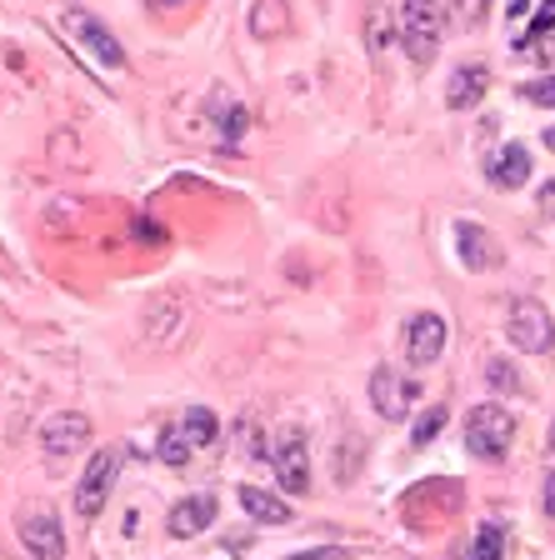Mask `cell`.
I'll use <instances>...</instances> for the list:
<instances>
[{"mask_svg": "<svg viewBox=\"0 0 555 560\" xmlns=\"http://www.w3.org/2000/svg\"><path fill=\"white\" fill-rule=\"evenodd\" d=\"M220 130H226V140H235V136H241V130H245V110H241V105H220Z\"/></svg>", "mask_w": 555, "mask_h": 560, "instance_id": "7402d4cb", "label": "cell"}, {"mask_svg": "<svg viewBox=\"0 0 555 560\" xmlns=\"http://www.w3.org/2000/svg\"><path fill=\"white\" fill-rule=\"evenodd\" d=\"M440 35H446V5L440 0H405L401 5V46L416 66H430L440 56Z\"/></svg>", "mask_w": 555, "mask_h": 560, "instance_id": "3957f363", "label": "cell"}, {"mask_svg": "<svg viewBox=\"0 0 555 560\" xmlns=\"http://www.w3.org/2000/svg\"><path fill=\"white\" fill-rule=\"evenodd\" d=\"M440 425H446V406H430L426 416L416 420V445H426V441H436L440 435Z\"/></svg>", "mask_w": 555, "mask_h": 560, "instance_id": "ffe728a7", "label": "cell"}, {"mask_svg": "<svg viewBox=\"0 0 555 560\" xmlns=\"http://www.w3.org/2000/svg\"><path fill=\"white\" fill-rule=\"evenodd\" d=\"M280 31H286V5H280V0H261L251 11V35L266 40V35H280Z\"/></svg>", "mask_w": 555, "mask_h": 560, "instance_id": "e0dca14e", "label": "cell"}, {"mask_svg": "<svg viewBox=\"0 0 555 560\" xmlns=\"http://www.w3.org/2000/svg\"><path fill=\"white\" fill-rule=\"evenodd\" d=\"M21 540L35 560H66V530H60L56 515H31V521H21Z\"/></svg>", "mask_w": 555, "mask_h": 560, "instance_id": "8fae6325", "label": "cell"}, {"mask_svg": "<svg viewBox=\"0 0 555 560\" xmlns=\"http://www.w3.org/2000/svg\"><path fill=\"white\" fill-rule=\"evenodd\" d=\"M440 350H446V320L436 311L411 315V326H405V355H411V365H436Z\"/></svg>", "mask_w": 555, "mask_h": 560, "instance_id": "52a82bcc", "label": "cell"}, {"mask_svg": "<svg viewBox=\"0 0 555 560\" xmlns=\"http://www.w3.org/2000/svg\"><path fill=\"white\" fill-rule=\"evenodd\" d=\"M545 151H555V126H551V130H545Z\"/></svg>", "mask_w": 555, "mask_h": 560, "instance_id": "83f0119b", "label": "cell"}, {"mask_svg": "<svg viewBox=\"0 0 555 560\" xmlns=\"http://www.w3.org/2000/svg\"><path fill=\"white\" fill-rule=\"evenodd\" d=\"M290 560H346L340 546H325V550H305V556H290Z\"/></svg>", "mask_w": 555, "mask_h": 560, "instance_id": "d4e9b609", "label": "cell"}, {"mask_svg": "<svg viewBox=\"0 0 555 560\" xmlns=\"http://www.w3.org/2000/svg\"><path fill=\"white\" fill-rule=\"evenodd\" d=\"M490 186H500V190H521L525 180H531V155H525V145H500L496 155H490Z\"/></svg>", "mask_w": 555, "mask_h": 560, "instance_id": "7c38bea8", "label": "cell"}, {"mask_svg": "<svg viewBox=\"0 0 555 560\" xmlns=\"http://www.w3.org/2000/svg\"><path fill=\"white\" fill-rule=\"evenodd\" d=\"M151 5H161V11H171V5H181V0H151Z\"/></svg>", "mask_w": 555, "mask_h": 560, "instance_id": "f1b7e54d", "label": "cell"}, {"mask_svg": "<svg viewBox=\"0 0 555 560\" xmlns=\"http://www.w3.org/2000/svg\"><path fill=\"white\" fill-rule=\"evenodd\" d=\"M210 521H216V495H190V501H181L171 511V536L190 540V536H200Z\"/></svg>", "mask_w": 555, "mask_h": 560, "instance_id": "9a60e30c", "label": "cell"}, {"mask_svg": "<svg viewBox=\"0 0 555 560\" xmlns=\"http://www.w3.org/2000/svg\"><path fill=\"white\" fill-rule=\"evenodd\" d=\"M506 330H510V340H516L521 350H531V355H545V350L555 346L551 311H545L541 301H516V305H510Z\"/></svg>", "mask_w": 555, "mask_h": 560, "instance_id": "5b68a950", "label": "cell"}, {"mask_svg": "<svg viewBox=\"0 0 555 560\" xmlns=\"http://www.w3.org/2000/svg\"><path fill=\"white\" fill-rule=\"evenodd\" d=\"M60 31H66V40L81 50L95 70H126V50H120V40L105 31L85 5H66V11H60Z\"/></svg>", "mask_w": 555, "mask_h": 560, "instance_id": "6da1fadb", "label": "cell"}, {"mask_svg": "<svg viewBox=\"0 0 555 560\" xmlns=\"http://www.w3.org/2000/svg\"><path fill=\"white\" fill-rule=\"evenodd\" d=\"M506 556V530L500 525H481V536H475V560H500Z\"/></svg>", "mask_w": 555, "mask_h": 560, "instance_id": "d6986e66", "label": "cell"}, {"mask_svg": "<svg viewBox=\"0 0 555 560\" xmlns=\"http://www.w3.org/2000/svg\"><path fill=\"white\" fill-rule=\"evenodd\" d=\"M370 400H375V410L385 420H401L405 410L416 406V381H405L395 365H381V371L370 375Z\"/></svg>", "mask_w": 555, "mask_h": 560, "instance_id": "ba28073f", "label": "cell"}, {"mask_svg": "<svg viewBox=\"0 0 555 560\" xmlns=\"http://www.w3.org/2000/svg\"><path fill=\"white\" fill-rule=\"evenodd\" d=\"M116 470H120L116 451H95L91 455V466H85L81 486H76V511H81L85 521L105 511V495H111V486H116Z\"/></svg>", "mask_w": 555, "mask_h": 560, "instance_id": "8992f818", "label": "cell"}, {"mask_svg": "<svg viewBox=\"0 0 555 560\" xmlns=\"http://www.w3.org/2000/svg\"><path fill=\"white\" fill-rule=\"evenodd\" d=\"M455 250H461L465 270H490V266L500 260V250H496V241H490V231H481V225H471V221L455 225Z\"/></svg>", "mask_w": 555, "mask_h": 560, "instance_id": "4fadbf2b", "label": "cell"}, {"mask_svg": "<svg viewBox=\"0 0 555 560\" xmlns=\"http://www.w3.org/2000/svg\"><path fill=\"white\" fill-rule=\"evenodd\" d=\"M551 455H555V425H551Z\"/></svg>", "mask_w": 555, "mask_h": 560, "instance_id": "f546056e", "label": "cell"}, {"mask_svg": "<svg viewBox=\"0 0 555 560\" xmlns=\"http://www.w3.org/2000/svg\"><path fill=\"white\" fill-rule=\"evenodd\" d=\"M216 435H220V420L210 416L206 406H185V416L181 420H171L161 431V460L165 466H190L206 445H216Z\"/></svg>", "mask_w": 555, "mask_h": 560, "instance_id": "7a4b0ae2", "label": "cell"}, {"mask_svg": "<svg viewBox=\"0 0 555 560\" xmlns=\"http://www.w3.org/2000/svg\"><path fill=\"white\" fill-rule=\"evenodd\" d=\"M391 35H395V25H391V15L375 5V11H366V40H370V50L381 56L385 46H391Z\"/></svg>", "mask_w": 555, "mask_h": 560, "instance_id": "ac0fdd59", "label": "cell"}, {"mask_svg": "<svg viewBox=\"0 0 555 560\" xmlns=\"http://www.w3.org/2000/svg\"><path fill=\"white\" fill-rule=\"evenodd\" d=\"M486 5H490V0H455V25L475 31V25L486 21Z\"/></svg>", "mask_w": 555, "mask_h": 560, "instance_id": "44dd1931", "label": "cell"}, {"mask_svg": "<svg viewBox=\"0 0 555 560\" xmlns=\"http://www.w3.org/2000/svg\"><path fill=\"white\" fill-rule=\"evenodd\" d=\"M541 210H545V215H555V180H545V186H541Z\"/></svg>", "mask_w": 555, "mask_h": 560, "instance_id": "484cf974", "label": "cell"}, {"mask_svg": "<svg viewBox=\"0 0 555 560\" xmlns=\"http://www.w3.org/2000/svg\"><path fill=\"white\" fill-rule=\"evenodd\" d=\"M486 85H490V70L481 66V60H471V66H461L451 75V91H446V105L451 110H471L481 95H486Z\"/></svg>", "mask_w": 555, "mask_h": 560, "instance_id": "5bb4252c", "label": "cell"}, {"mask_svg": "<svg viewBox=\"0 0 555 560\" xmlns=\"http://www.w3.org/2000/svg\"><path fill=\"white\" fill-rule=\"evenodd\" d=\"M541 501H545V515H555V476H545V490H541Z\"/></svg>", "mask_w": 555, "mask_h": 560, "instance_id": "4316f807", "label": "cell"}, {"mask_svg": "<svg viewBox=\"0 0 555 560\" xmlns=\"http://www.w3.org/2000/svg\"><path fill=\"white\" fill-rule=\"evenodd\" d=\"M85 441H91V420H85L81 410L50 416L46 425H41V445H46V455H70V451H81Z\"/></svg>", "mask_w": 555, "mask_h": 560, "instance_id": "30bf717a", "label": "cell"}, {"mask_svg": "<svg viewBox=\"0 0 555 560\" xmlns=\"http://www.w3.org/2000/svg\"><path fill=\"white\" fill-rule=\"evenodd\" d=\"M510 441H516V416L506 406H475L465 416V445L481 460H506Z\"/></svg>", "mask_w": 555, "mask_h": 560, "instance_id": "277c9868", "label": "cell"}, {"mask_svg": "<svg viewBox=\"0 0 555 560\" xmlns=\"http://www.w3.org/2000/svg\"><path fill=\"white\" fill-rule=\"evenodd\" d=\"M486 375H490V385H506V390H516V385H521V381H516V371H506V365H500V361L490 365Z\"/></svg>", "mask_w": 555, "mask_h": 560, "instance_id": "cb8c5ba5", "label": "cell"}, {"mask_svg": "<svg viewBox=\"0 0 555 560\" xmlns=\"http://www.w3.org/2000/svg\"><path fill=\"white\" fill-rule=\"evenodd\" d=\"M241 505H245V515H255L261 525H290V505L261 486H241Z\"/></svg>", "mask_w": 555, "mask_h": 560, "instance_id": "2e32d148", "label": "cell"}, {"mask_svg": "<svg viewBox=\"0 0 555 560\" xmlns=\"http://www.w3.org/2000/svg\"><path fill=\"white\" fill-rule=\"evenodd\" d=\"M276 476L290 495H305V490H311V455H305L301 431H286L276 441Z\"/></svg>", "mask_w": 555, "mask_h": 560, "instance_id": "9c48e42d", "label": "cell"}, {"mask_svg": "<svg viewBox=\"0 0 555 560\" xmlns=\"http://www.w3.org/2000/svg\"><path fill=\"white\" fill-rule=\"evenodd\" d=\"M525 101H535V105H555V75H545V81L525 85Z\"/></svg>", "mask_w": 555, "mask_h": 560, "instance_id": "603a6c76", "label": "cell"}]
</instances>
